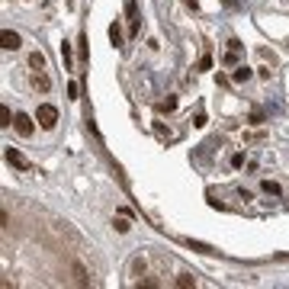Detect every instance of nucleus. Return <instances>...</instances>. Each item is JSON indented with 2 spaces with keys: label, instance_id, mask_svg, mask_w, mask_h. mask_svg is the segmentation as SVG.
Instances as JSON below:
<instances>
[{
  "label": "nucleus",
  "instance_id": "1",
  "mask_svg": "<svg viewBox=\"0 0 289 289\" xmlns=\"http://www.w3.org/2000/svg\"><path fill=\"white\" fill-rule=\"evenodd\" d=\"M36 122L42 129H55V126H58V109H55L52 103H42V106L36 109Z\"/></svg>",
  "mask_w": 289,
  "mask_h": 289
},
{
  "label": "nucleus",
  "instance_id": "2",
  "mask_svg": "<svg viewBox=\"0 0 289 289\" xmlns=\"http://www.w3.org/2000/svg\"><path fill=\"white\" fill-rule=\"evenodd\" d=\"M126 19H129V36H139V26H142V10L135 0H126Z\"/></svg>",
  "mask_w": 289,
  "mask_h": 289
},
{
  "label": "nucleus",
  "instance_id": "3",
  "mask_svg": "<svg viewBox=\"0 0 289 289\" xmlns=\"http://www.w3.org/2000/svg\"><path fill=\"white\" fill-rule=\"evenodd\" d=\"M13 129H16L23 139H29L32 132H36V122H32V116H26V113H16L13 116Z\"/></svg>",
  "mask_w": 289,
  "mask_h": 289
},
{
  "label": "nucleus",
  "instance_id": "4",
  "mask_svg": "<svg viewBox=\"0 0 289 289\" xmlns=\"http://www.w3.org/2000/svg\"><path fill=\"white\" fill-rule=\"evenodd\" d=\"M3 157H6V164H13V167H19V170H29V167H32V164L26 161V157L19 154L16 148H6V151H3Z\"/></svg>",
  "mask_w": 289,
  "mask_h": 289
},
{
  "label": "nucleus",
  "instance_id": "5",
  "mask_svg": "<svg viewBox=\"0 0 289 289\" xmlns=\"http://www.w3.org/2000/svg\"><path fill=\"white\" fill-rule=\"evenodd\" d=\"M19 42H23V39H19V32H13V29H3V32H0V45H3L6 52H16Z\"/></svg>",
  "mask_w": 289,
  "mask_h": 289
},
{
  "label": "nucleus",
  "instance_id": "6",
  "mask_svg": "<svg viewBox=\"0 0 289 289\" xmlns=\"http://www.w3.org/2000/svg\"><path fill=\"white\" fill-rule=\"evenodd\" d=\"M32 87H36V90H42V93H48L52 90V80H48V74L45 71H32Z\"/></svg>",
  "mask_w": 289,
  "mask_h": 289
},
{
  "label": "nucleus",
  "instance_id": "7",
  "mask_svg": "<svg viewBox=\"0 0 289 289\" xmlns=\"http://www.w3.org/2000/svg\"><path fill=\"white\" fill-rule=\"evenodd\" d=\"M71 273H74V283H77V286H90V280H87V270L77 264V260L71 264Z\"/></svg>",
  "mask_w": 289,
  "mask_h": 289
},
{
  "label": "nucleus",
  "instance_id": "8",
  "mask_svg": "<svg viewBox=\"0 0 289 289\" xmlns=\"http://www.w3.org/2000/svg\"><path fill=\"white\" fill-rule=\"evenodd\" d=\"M29 68H32V71H45V55L42 52H32L29 55Z\"/></svg>",
  "mask_w": 289,
  "mask_h": 289
},
{
  "label": "nucleus",
  "instance_id": "9",
  "mask_svg": "<svg viewBox=\"0 0 289 289\" xmlns=\"http://www.w3.org/2000/svg\"><path fill=\"white\" fill-rule=\"evenodd\" d=\"M231 80H235V84H244V80H251V68H235V74H231Z\"/></svg>",
  "mask_w": 289,
  "mask_h": 289
},
{
  "label": "nucleus",
  "instance_id": "10",
  "mask_svg": "<svg viewBox=\"0 0 289 289\" xmlns=\"http://www.w3.org/2000/svg\"><path fill=\"white\" fill-rule=\"evenodd\" d=\"M13 126V116H10V106H0V129H10Z\"/></svg>",
  "mask_w": 289,
  "mask_h": 289
},
{
  "label": "nucleus",
  "instance_id": "11",
  "mask_svg": "<svg viewBox=\"0 0 289 289\" xmlns=\"http://www.w3.org/2000/svg\"><path fill=\"white\" fill-rule=\"evenodd\" d=\"M109 39H113V45H116V48L122 45V29H119V23H113V26H109Z\"/></svg>",
  "mask_w": 289,
  "mask_h": 289
},
{
  "label": "nucleus",
  "instance_id": "12",
  "mask_svg": "<svg viewBox=\"0 0 289 289\" xmlns=\"http://www.w3.org/2000/svg\"><path fill=\"white\" fill-rule=\"evenodd\" d=\"M260 187H264V193H267V196H280V183H273V180H264Z\"/></svg>",
  "mask_w": 289,
  "mask_h": 289
},
{
  "label": "nucleus",
  "instance_id": "13",
  "mask_svg": "<svg viewBox=\"0 0 289 289\" xmlns=\"http://www.w3.org/2000/svg\"><path fill=\"white\" fill-rule=\"evenodd\" d=\"M177 286H180V289H190V286H196V280H193L190 273H180V277H177Z\"/></svg>",
  "mask_w": 289,
  "mask_h": 289
},
{
  "label": "nucleus",
  "instance_id": "14",
  "mask_svg": "<svg viewBox=\"0 0 289 289\" xmlns=\"http://www.w3.org/2000/svg\"><path fill=\"white\" fill-rule=\"evenodd\" d=\"M61 58H65V71H71V45L61 42Z\"/></svg>",
  "mask_w": 289,
  "mask_h": 289
},
{
  "label": "nucleus",
  "instance_id": "15",
  "mask_svg": "<svg viewBox=\"0 0 289 289\" xmlns=\"http://www.w3.org/2000/svg\"><path fill=\"white\" fill-rule=\"evenodd\" d=\"M183 244H190L193 251H203V254H212V247H209V244H199V241H190V238H187V241H183Z\"/></svg>",
  "mask_w": 289,
  "mask_h": 289
},
{
  "label": "nucleus",
  "instance_id": "16",
  "mask_svg": "<svg viewBox=\"0 0 289 289\" xmlns=\"http://www.w3.org/2000/svg\"><path fill=\"white\" fill-rule=\"evenodd\" d=\"M174 106H177V100H164V103H157V109H161V113H170Z\"/></svg>",
  "mask_w": 289,
  "mask_h": 289
},
{
  "label": "nucleus",
  "instance_id": "17",
  "mask_svg": "<svg viewBox=\"0 0 289 289\" xmlns=\"http://www.w3.org/2000/svg\"><path fill=\"white\" fill-rule=\"evenodd\" d=\"M132 225H129V218H116V231H129Z\"/></svg>",
  "mask_w": 289,
  "mask_h": 289
},
{
  "label": "nucleus",
  "instance_id": "18",
  "mask_svg": "<svg viewBox=\"0 0 289 289\" xmlns=\"http://www.w3.org/2000/svg\"><path fill=\"white\" fill-rule=\"evenodd\" d=\"M209 65H212V58H209V55H203V58H199V71H209Z\"/></svg>",
  "mask_w": 289,
  "mask_h": 289
},
{
  "label": "nucleus",
  "instance_id": "19",
  "mask_svg": "<svg viewBox=\"0 0 289 289\" xmlns=\"http://www.w3.org/2000/svg\"><path fill=\"white\" fill-rule=\"evenodd\" d=\"M235 61H238V52H235V48H228V55H225V65H235Z\"/></svg>",
  "mask_w": 289,
  "mask_h": 289
},
{
  "label": "nucleus",
  "instance_id": "20",
  "mask_svg": "<svg viewBox=\"0 0 289 289\" xmlns=\"http://www.w3.org/2000/svg\"><path fill=\"white\" fill-rule=\"evenodd\" d=\"M77 93H80L77 84H68V96H71V100H77Z\"/></svg>",
  "mask_w": 289,
  "mask_h": 289
},
{
  "label": "nucleus",
  "instance_id": "21",
  "mask_svg": "<svg viewBox=\"0 0 289 289\" xmlns=\"http://www.w3.org/2000/svg\"><path fill=\"white\" fill-rule=\"evenodd\" d=\"M241 164H244V154H241V151H238V154H231V167H241Z\"/></svg>",
  "mask_w": 289,
  "mask_h": 289
},
{
  "label": "nucleus",
  "instance_id": "22",
  "mask_svg": "<svg viewBox=\"0 0 289 289\" xmlns=\"http://www.w3.org/2000/svg\"><path fill=\"white\" fill-rule=\"evenodd\" d=\"M183 3H187V6H190V10H196V6H199V3H196V0H183Z\"/></svg>",
  "mask_w": 289,
  "mask_h": 289
}]
</instances>
